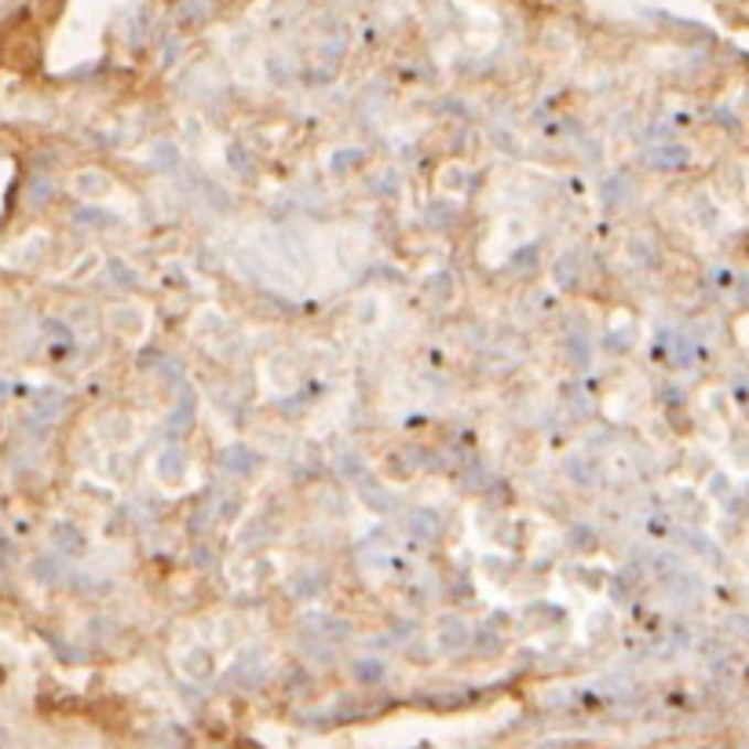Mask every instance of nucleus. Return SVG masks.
I'll use <instances>...</instances> for the list:
<instances>
[{
    "instance_id": "nucleus-1",
    "label": "nucleus",
    "mask_w": 749,
    "mask_h": 749,
    "mask_svg": "<svg viewBox=\"0 0 749 749\" xmlns=\"http://www.w3.org/2000/svg\"><path fill=\"white\" fill-rule=\"evenodd\" d=\"M468 640H472V633H468V625L458 622V618H450V622L439 629L442 651H464V648H468Z\"/></svg>"
},
{
    "instance_id": "nucleus-2",
    "label": "nucleus",
    "mask_w": 749,
    "mask_h": 749,
    "mask_svg": "<svg viewBox=\"0 0 749 749\" xmlns=\"http://www.w3.org/2000/svg\"><path fill=\"white\" fill-rule=\"evenodd\" d=\"M654 154H659L654 158V165L659 169H684L687 161H692V154H687L684 147H662V150H654Z\"/></svg>"
},
{
    "instance_id": "nucleus-3",
    "label": "nucleus",
    "mask_w": 749,
    "mask_h": 749,
    "mask_svg": "<svg viewBox=\"0 0 749 749\" xmlns=\"http://www.w3.org/2000/svg\"><path fill=\"white\" fill-rule=\"evenodd\" d=\"M77 191L81 194H88V197H96L107 191V175H99V172H81L77 175Z\"/></svg>"
},
{
    "instance_id": "nucleus-4",
    "label": "nucleus",
    "mask_w": 749,
    "mask_h": 749,
    "mask_svg": "<svg viewBox=\"0 0 749 749\" xmlns=\"http://www.w3.org/2000/svg\"><path fill=\"white\" fill-rule=\"evenodd\" d=\"M355 676L362 684H377V681H384V665L381 662H373V659H366V662H359L355 665Z\"/></svg>"
},
{
    "instance_id": "nucleus-5",
    "label": "nucleus",
    "mask_w": 749,
    "mask_h": 749,
    "mask_svg": "<svg viewBox=\"0 0 749 749\" xmlns=\"http://www.w3.org/2000/svg\"><path fill=\"white\" fill-rule=\"evenodd\" d=\"M409 523H414L417 537H431V534L439 531V520L431 516V512H414V516H409Z\"/></svg>"
},
{
    "instance_id": "nucleus-6",
    "label": "nucleus",
    "mask_w": 749,
    "mask_h": 749,
    "mask_svg": "<svg viewBox=\"0 0 749 749\" xmlns=\"http://www.w3.org/2000/svg\"><path fill=\"white\" fill-rule=\"evenodd\" d=\"M58 409H63V399H58V395H52V392L38 395V417L55 420V417H58Z\"/></svg>"
},
{
    "instance_id": "nucleus-7",
    "label": "nucleus",
    "mask_w": 749,
    "mask_h": 749,
    "mask_svg": "<svg viewBox=\"0 0 749 749\" xmlns=\"http://www.w3.org/2000/svg\"><path fill=\"white\" fill-rule=\"evenodd\" d=\"M49 194H52L49 180H33V186H30V197H33V202H41V197H49Z\"/></svg>"
},
{
    "instance_id": "nucleus-8",
    "label": "nucleus",
    "mask_w": 749,
    "mask_h": 749,
    "mask_svg": "<svg viewBox=\"0 0 749 749\" xmlns=\"http://www.w3.org/2000/svg\"><path fill=\"white\" fill-rule=\"evenodd\" d=\"M58 545H63V548H77L81 537H74V531H69V526H63V531H58Z\"/></svg>"
},
{
    "instance_id": "nucleus-9",
    "label": "nucleus",
    "mask_w": 749,
    "mask_h": 749,
    "mask_svg": "<svg viewBox=\"0 0 749 749\" xmlns=\"http://www.w3.org/2000/svg\"><path fill=\"white\" fill-rule=\"evenodd\" d=\"M731 633L739 636V640H749V618H735V622H731Z\"/></svg>"
},
{
    "instance_id": "nucleus-10",
    "label": "nucleus",
    "mask_w": 749,
    "mask_h": 749,
    "mask_svg": "<svg viewBox=\"0 0 749 749\" xmlns=\"http://www.w3.org/2000/svg\"><path fill=\"white\" fill-rule=\"evenodd\" d=\"M746 702H749V692H746Z\"/></svg>"
}]
</instances>
